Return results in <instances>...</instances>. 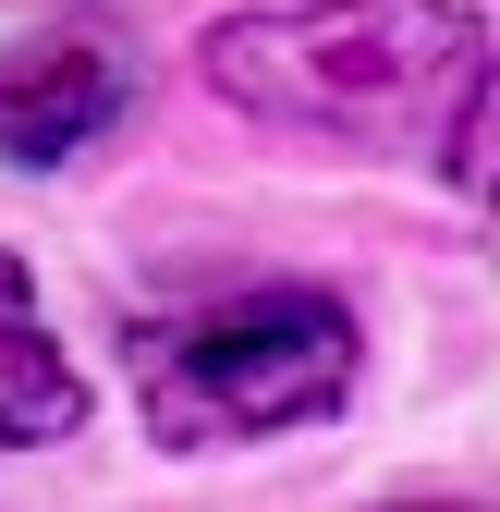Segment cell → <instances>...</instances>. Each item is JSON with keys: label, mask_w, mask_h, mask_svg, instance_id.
Here are the masks:
<instances>
[{"label": "cell", "mask_w": 500, "mask_h": 512, "mask_svg": "<svg viewBox=\"0 0 500 512\" xmlns=\"http://www.w3.org/2000/svg\"><path fill=\"white\" fill-rule=\"evenodd\" d=\"M476 61H488V25L452 0H269L208 37V86L269 135L403 147L452 110Z\"/></svg>", "instance_id": "obj_1"}, {"label": "cell", "mask_w": 500, "mask_h": 512, "mask_svg": "<svg viewBox=\"0 0 500 512\" xmlns=\"http://www.w3.org/2000/svg\"><path fill=\"white\" fill-rule=\"evenodd\" d=\"M354 305L318 281H257L220 293L196 317L135 330V403L159 427V452H244V439H293L342 415L354 391Z\"/></svg>", "instance_id": "obj_2"}, {"label": "cell", "mask_w": 500, "mask_h": 512, "mask_svg": "<svg viewBox=\"0 0 500 512\" xmlns=\"http://www.w3.org/2000/svg\"><path fill=\"white\" fill-rule=\"evenodd\" d=\"M135 98V49H110L98 25H37L0 49V159L13 171H61L86 135H110Z\"/></svg>", "instance_id": "obj_3"}, {"label": "cell", "mask_w": 500, "mask_h": 512, "mask_svg": "<svg viewBox=\"0 0 500 512\" xmlns=\"http://www.w3.org/2000/svg\"><path fill=\"white\" fill-rule=\"evenodd\" d=\"M61 439H86V378L49 342L25 256L0 244V452H61Z\"/></svg>", "instance_id": "obj_4"}, {"label": "cell", "mask_w": 500, "mask_h": 512, "mask_svg": "<svg viewBox=\"0 0 500 512\" xmlns=\"http://www.w3.org/2000/svg\"><path fill=\"white\" fill-rule=\"evenodd\" d=\"M440 171L464 183V196H488V61L452 86V135H440Z\"/></svg>", "instance_id": "obj_5"}]
</instances>
